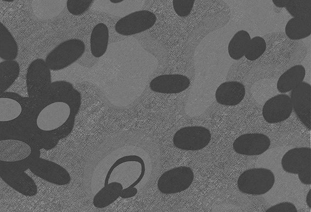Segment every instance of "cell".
<instances>
[{"label": "cell", "mask_w": 311, "mask_h": 212, "mask_svg": "<svg viewBox=\"0 0 311 212\" xmlns=\"http://www.w3.org/2000/svg\"><path fill=\"white\" fill-rule=\"evenodd\" d=\"M104 148L98 151L86 173V187L95 207H107L119 197H133L155 182L160 153L155 140L121 134Z\"/></svg>", "instance_id": "cell-1"}, {"label": "cell", "mask_w": 311, "mask_h": 212, "mask_svg": "<svg viewBox=\"0 0 311 212\" xmlns=\"http://www.w3.org/2000/svg\"><path fill=\"white\" fill-rule=\"evenodd\" d=\"M278 8H285L292 16L285 26L292 40L305 38L311 34V0H272Z\"/></svg>", "instance_id": "cell-2"}, {"label": "cell", "mask_w": 311, "mask_h": 212, "mask_svg": "<svg viewBox=\"0 0 311 212\" xmlns=\"http://www.w3.org/2000/svg\"><path fill=\"white\" fill-rule=\"evenodd\" d=\"M85 51V45L81 40H67L54 48L47 55L45 61L51 70H61L79 59Z\"/></svg>", "instance_id": "cell-3"}, {"label": "cell", "mask_w": 311, "mask_h": 212, "mask_svg": "<svg viewBox=\"0 0 311 212\" xmlns=\"http://www.w3.org/2000/svg\"><path fill=\"white\" fill-rule=\"evenodd\" d=\"M275 181V176L270 170L254 168L245 171L240 176L237 186L242 193L261 195L272 188Z\"/></svg>", "instance_id": "cell-4"}, {"label": "cell", "mask_w": 311, "mask_h": 212, "mask_svg": "<svg viewBox=\"0 0 311 212\" xmlns=\"http://www.w3.org/2000/svg\"><path fill=\"white\" fill-rule=\"evenodd\" d=\"M311 152L310 147L294 148L287 151L281 159L283 169L286 172L297 174L300 181L311 184Z\"/></svg>", "instance_id": "cell-5"}, {"label": "cell", "mask_w": 311, "mask_h": 212, "mask_svg": "<svg viewBox=\"0 0 311 212\" xmlns=\"http://www.w3.org/2000/svg\"><path fill=\"white\" fill-rule=\"evenodd\" d=\"M193 178V171L190 167L180 166L162 174L158 179L157 187L163 194H175L188 189Z\"/></svg>", "instance_id": "cell-6"}, {"label": "cell", "mask_w": 311, "mask_h": 212, "mask_svg": "<svg viewBox=\"0 0 311 212\" xmlns=\"http://www.w3.org/2000/svg\"><path fill=\"white\" fill-rule=\"evenodd\" d=\"M210 140L211 134L208 129L201 126H193L178 130L173 136V142L179 149L195 151L205 148Z\"/></svg>", "instance_id": "cell-7"}, {"label": "cell", "mask_w": 311, "mask_h": 212, "mask_svg": "<svg viewBox=\"0 0 311 212\" xmlns=\"http://www.w3.org/2000/svg\"><path fill=\"white\" fill-rule=\"evenodd\" d=\"M156 15L148 10L134 12L121 18L115 26L116 32L122 35H131L144 32L155 24Z\"/></svg>", "instance_id": "cell-8"}, {"label": "cell", "mask_w": 311, "mask_h": 212, "mask_svg": "<svg viewBox=\"0 0 311 212\" xmlns=\"http://www.w3.org/2000/svg\"><path fill=\"white\" fill-rule=\"evenodd\" d=\"M50 70L45 61L42 59L38 58L31 62L26 74L29 97L40 94L52 83Z\"/></svg>", "instance_id": "cell-9"}, {"label": "cell", "mask_w": 311, "mask_h": 212, "mask_svg": "<svg viewBox=\"0 0 311 212\" xmlns=\"http://www.w3.org/2000/svg\"><path fill=\"white\" fill-rule=\"evenodd\" d=\"M311 85L302 82L292 90L290 93L293 109L309 130L311 129Z\"/></svg>", "instance_id": "cell-10"}, {"label": "cell", "mask_w": 311, "mask_h": 212, "mask_svg": "<svg viewBox=\"0 0 311 212\" xmlns=\"http://www.w3.org/2000/svg\"><path fill=\"white\" fill-rule=\"evenodd\" d=\"M293 106L290 97L284 94L276 95L268 99L262 108V116L270 124L283 122L291 115Z\"/></svg>", "instance_id": "cell-11"}, {"label": "cell", "mask_w": 311, "mask_h": 212, "mask_svg": "<svg viewBox=\"0 0 311 212\" xmlns=\"http://www.w3.org/2000/svg\"><path fill=\"white\" fill-rule=\"evenodd\" d=\"M271 141L268 136L262 133H246L238 137L234 141V151L246 156L259 155L269 148Z\"/></svg>", "instance_id": "cell-12"}, {"label": "cell", "mask_w": 311, "mask_h": 212, "mask_svg": "<svg viewBox=\"0 0 311 212\" xmlns=\"http://www.w3.org/2000/svg\"><path fill=\"white\" fill-rule=\"evenodd\" d=\"M190 84L189 79L181 74H165L154 78L150 83L151 89L155 92L173 94L186 89Z\"/></svg>", "instance_id": "cell-13"}, {"label": "cell", "mask_w": 311, "mask_h": 212, "mask_svg": "<svg viewBox=\"0 0 311 212\" xmlns=\"http://www.w3.org/2000/svg\"><path fill=\"white\" fill-rule=\"evenodd\" d=\"M244 85L237 81H228L221 84L217 88L215 98L219 104L228 106L239 104L244 98Z\"/></svg>", "instance_id": "cell-14"}, {"label": "cell", "mask_w": 311, "mask_h": 212, "mask_svg": "<svg viewBox=\"0 0 311 212\" xmlns=\"http://www.w3.org/2000/svg\"><path fill=\"white\" fill-rule=\"evenodd\" d=\"M306 71L302 65H296L284 72L277 82V89L280 93L292 90L303 82Z\"/></svg>", "instance_id": "cell-15"}, {"label": "cell", "mask_w": 311, "mask_h": 212, "mask_svg": "<svg viewBox=\"0 0 311 212\" xmlns=\"http://www.w3.org/2000/svg\"><path fill=\"white\" fill-rule=\"evenodd\" d=\"M109 40V30L104 23L96 24L93 28L90 38L91 53L96 58L103 56L106 52Z\"/></svg>", "instance_id": "cell-16"}, {"label": "cell", "mask_w": 311, "mask_h": 212, "mask_svg": "<svg viewBox=\"0 0 311 212\" xmlns=\"http://www.w3.org/2000/svg\"><path fill=\"white\" fill-rule=\"evenodd\" d=\"M22 106L18 100L10 92H4L0 97V122H9L17 119L21 114Z\"/></svg>", "instance_id": "cell-17"}, {"label": "cell", "mask_w": 311, "mask_h": 212, "mask_svg": "<svg viewBox=\"0 0 311 212\" xmlns=\"http://www.w3.org/2000/svg\"><path fill=\"white\" fill-rule=\"evenodd\" d=\"M18 54V46L6 27L0 24V57L4 60H15Z\"/></svg>", "instance_id": "cell-18"}, {"label": "cell", "mask_w": 311, "mask_h": 212, "mask_svg": "<svg viewBox=\"0 0 311 212\" xmlns=\"http://www.w3.org/2000/svg\"><path fill=\"white\" fill-rule=\"evenodd\" d=\"M20 71L15 60H4L0 63V93L5 92L16 81Z\"/></svg>", "instance_id": "cell-19"}, {"label": "cell", "mask_w": 311, "mask_h": 212, "mask_svg": "<svg viewBox=\"0 0 311 212\" xmlns=\"http://www.w3.org/2000/svg\"><path fill=\"white\" fill-rule=\"evenodd\" d=\"M251 37L243 30L238 31L231 39L228 45L229 56L235 60H239L244 55Z\"/></svg>", "instance_id": "cell-20"}, {"label": "cell", "mask_w": 311, "mask_h": 212, "mask_svg": "<svg viewBox=\"0 0 311 212\" xmlns=\"http://www.w3.org/2000/svg\"><path fill=\"white\" fill-rule=\"evenodd\" d=\"M266 48L264 39L259 36H255L251 38L244 56L250 61L255 60L264 53Z\"/></svg>", "instance_id": "cell-21"}, {"label": "cell", "mask_w": 311, "mask_h": 212, "mask_svg": "<svg viewBox=\"0 0 311 212\" xmlns=\"http://www.w3.org/2000/svg\"><path fill=\"white\" fill-rule=\"evenodd\" d=\"M94 0H68L67 7L69 12L75 16L82 15L91 6Z\"/></svg>", "instance_id": "cell-22"}, {"label": "cell", "mask_w": 311, "mask_h": 212, "mask_svg": "<svg viewBox=\"0 0 311 212\" xmlns=\"http://www.w3.org/2000/svg\"><path fill=\"white\" fill-rule=\"evenodd\" d=\"M194 2L195 0H173V5L176 14L185 17L191 12Z\"/></svg>", "instance_id": "cell-23"}, {"label": "cell", "mask_w": 311, "mask_h": 212, "mask_svg": "<svg viewBox=\"0 0 311 212\" xmlns=\"http://www.w3.org/2000/svg\"><path fill=\"white\" fill-rule=\"evenodd\" d=\"M295 206L289 202H281L275 205L266 210V212H297Z\"/></svg>", "instance_id": "cell-24"}, {"label": "cell", "mask_w": 311, "mask_h": 212, "mask_svg": "<svg viewBox=\"0 0 311 212\" xmlns=\"http://www.w3.org/2000/svg\"><path fill=\"white\" fill-rule=\"evenodd\" d=\"M306 203L307 205L309 208L311 207V190H310L307 194L306 196Z\"/></svg>", "instance_id": "cell-25"}, {"label": "cell", "mask_w": 311, "mask_h": 212, "mask_svg": "<svg viewBox=\"0 0 311 212\" xmlns=\"http://www.w3.org/2000/svg\"><path fill=\"white\" fill-rule=\"evenodd\" d=\"M124 0H109V1L114 4H118L123 2Z\"/></svg>", "instance_id": "cell-26"}, {"label": "cell", "mask_w": 311, "mask_h": 212, "mask_svg": "<svg viewBox=\"0 0 311 212\" xmlns=\"http://www.w3.org/2000/svg\"><path fill=\"white\" fill-rule=\"evenodd\" d=\"M4 1H8V2H12L13 1H14V0H3Z\"/></svg>", "instance_id": "cell-27"}]
</instances>
